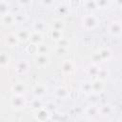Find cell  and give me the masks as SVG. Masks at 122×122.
Instances as JSON below:
<instances>
[{"label": "cell", "mask_w": 122, "mask_h": 122, "mask_svg": "<svg viewBox=\"0 0 122 122\" xmlns=\"http://www.w3.org/2000/svg\"><path fill=\"white\" fill-rule=\"evenodd\" d=\"M98 24H99V19L97 18V16H95L92 13L86 14L82 18V26L86 30H92L96 28Z\"/></svg>", "instance_id": "obj_1"}, {"label": "cell", "mask_w": 122, "mask_h": 122, "mask_svg": "<svg viewBox=\"0 0 122 122\" xmlns=\"http://www.w3.org/2000/svg\"><path fill=\"white\" fill-rule=\"evenodd\" d=\"M108 32L114 37H119L122 33V25L118 20L112 21L108 26Z\"/></svg>", "instance_id": "obj_2"}, {"label": "cell", "mask_w": 122, "mask_h": 122, "mask_svg": "<svg viewBox=\"0 0 122 122\" xmlns=\"http://www.w3.org/2000/svg\"><path fill=\"white\" fill-rule=\"evenodd\" d=\"M10 105L15 110H21L26 106V99L23 95L13 94L10 98Z\"/></svg>", "instance_id": "obj_3"}, {"label": "cell", "mask_w": 122, "mask_h": 122, "mask_svg": "<svg viewBox=\"0 0 122 122\" xmlns=\"http://www.w3.org/2000/svg\"><path fill=\"white\" fill-rule=\"evenodd\" d=\"M29 68H30V63L25 59H21L17 61L15 65V71L17 74H24L29 71Z\"/></svg>", "instance_id": "obj_4"}, {"label": "cell", "mask_w": 122, "mask_h": 122, "mask_svg": "<svg viewBox=\"0 0 122 122\" xmlns=\"http://www.w3.org/2000/svg\"><path fill=\"white\" fill-rule=\"evenodd\" d=\"M34 61L38 67L44 68L50 64L51 59H50V56L48 54H36L34 57Z\"/></svg>", "instance_id": "obj_5"}, {"label": "cell", "mask_w": 122, "mask_h": 122, "mask_svg": "<svg viewBox=\"0 0 122 122\" xmlns=\"http://www.w3.org/2000/svg\"><path fill=\"white\" fill-rule=\"evenodd\" d=\"M48 92V87L45 84H37L36 86H34L33 90H32V93L34 95L35 98H41L43 96L46 95Z\"/></svg>", "instance_id": "obj_6"}, {"label": "cell", "mask_w": 122, "mask_h": 122, "mask_svg": "<svg viewBox=\"0 0 122 122\" xmlns=\"http://www.w3.org/2000/svg\"><path fill=\"white\" fill-rule=\"evenodd\" d=\"M75 69V64L72 60L66 59L61 63V71L65 73H71Z\"/></svg>", "instance_id": "obj_7"}, {"label": "cell", "mask_w": 122, "mask_h": 122, "mask_svg": "<svg viewBox=\"0 0 122 122\" xmlns=\"http://www.w3.org/2000/svg\"><path fill=\"white\" fill-rule=\"evenodd\" d=\"M34 116L38 121L44 122L50 118V113H49L48 110H46L44 108H40L34 112Z\"/></svg>", "instance_id": "obj_8"}, {"label": "cell", "mask_w": 122, "mask_h": 122, "mask_svg": "<svg viewBox=\"0 0 122 122\" xmlns=\"http://www.w3.org/2000/svg\"><path fill=\"white\" fill-rule=\"evenodd\" d=\"M26 84L24 82H16L12 85L11 87V92H13V94H17V95H23V93L26 92Z\"/></svg>", "instance_id": "obj_9"}, {"label": "cell", "mask_w": 122, "mask_h": 122, "mask_svg": "<svg viewBox=\"0 0 122 122\" xmlns=\"http://www.w3.org/2000/svg\"><path fill=\"white\" fill-rule=\"evenodd\" d=\"M70 94L69 90L64 86H59L54 91V96L58 99H66Z\"/></svg>", "instance_id": "obj_10"}, {"label": "cell", "mask_w": 122, "mask_h": 122, "mask_svg": "<svg viewBox=\"0 0 122 122\" xmlns=\"http://www.w3.org/2000/svg\"><path fill=\"white\" fill-rule=\"evenodd\" d=\"M97 53L100 56L102 62L109 61L112 56V52L109 48H101L99 51H97Z\"/></svg>", "instance_id": "obj_11"}, {"label": "cell", "mask_w": 122, "mask_h": 122, "mask_svg": "<svg viewBox=\"0 0 122 122\" xmlns=\"http://www.w3.org/2000/svg\"><path fill=\"white\" fill-rule=\"evenodd\" d=\"M29 40H30V44L39 45V44L43 43V36H42V33L32 30V31H30Z\"/></svg>", "instance_id": "obj_12"}, {"label": "cell", "mask_w": 122, "mask_h": 122, "mask_svg": "<svg viewBox=\"0 0 122 122\" xmlns=\"http://www.w3.org/2000/svg\"><path fill=\"white\" fill-rule=\"evenodd\" d=\"M5 42L9 47H16L19 44L20 40L16 33H9L5 38Z\"/></svg>", "instance_id": "obj_13"}, {"label": "cell", "mask_w": 122, "mask_h": 122, "mask_svg": "<svg viewBox=\"0 0 122 122\" xmlns=\"http://www.w3.org/2000/svg\"><path fill=\"white\" fill-rule=\"evenodd\" d=\"M46 23L45 21H43L42 19H37L35 20L33 23H32V29H33V31H37V32H40L42 33L44 30H46Z\"/></svg>", "instance_id": "obj_14"}, {"label": "cell", "mask_w": 122, "mask_h": 122, "mask_svg": "<svg viewBox=\"0 0 122 122\" xmlns=\"http://www.w3.org/2000/svg\"><path fill=\"white\" fill-rule=\"evenodd\" d=\"M112 112H113L112 106L110 105V104H105V105H102V106L98 107V114H100L102 116L110 115Z\"/></svg>", "instance_id": "obj_15"}, {"label": "cell", "mask_w": 122, "mask_h": 122, "mask_svg": "<svg viewBox=\"0 0 122 122\" xmlns=\"http://www.w3.org/2000/svg\"><path fill=\"white\" fill-rule=\"evenodd\" d=\"M92 92L94 93H100L103 89H104V84L102 80L95 79L92 82Z\"/></svg>", "instance_id": "obj_16"}, {"label": "cell", "mask_w": 122, "mask_h": 122, "mask_svg": "<svg viewBox=\"0 0 122 122\" xmlns=\"http://www.w3.org/2000/svg\"><path fill=\"white\" fill-rule=\"evenodd\" d=\"M100 67L99 65H95V64H91L90 66L87 67V74L89 76H92V77H96L98 71H99Z\"/></svg>", "instance_id": "obj_17"}, {"label": "cell", "mask_w": 122, "mask_h": 122, "mask_svg": "<svg viewBox=\"0 0 122 122\" xmlns=\"http://www.w3.org/2000/svg\"><path fill=\"white\" fill-rule=\"evenodd\" d=\"M51 30H57L63 31V30L65 28V23L61 19H54L51 21Z\"/></svg>", "instance_id": "obj_18"}, {"label": "cell", "mask_w": 122, "mask_h": 122, "mask_svg": "<svg viewBox=\"0 0 122 122\" xmlns=\"http://www.w3.org/2000/svg\"><path fill=\"white\" fill-rule=\"evenodd\" d=\"M1 19H2V22L4 25L10 26V25L14 24V16H13V13H11V12H9V13L1 16Z\"/></svg>", "instance_id": "obj_19"}, {"label": "cell", "mask_w": 122, "mask_h": 122, "mask_svg": "<svg viewBox=\"0 0 122 122\" xmlns=\"http://www.w3.org/2000/svg\"><path fill=\"white\" fill-rule=\"evenodd\" d=\"M81 91L86 93V94H91L92 93V81H84L82 82L81 86H80Z\"/></svg>", "instance_id": "obj_20"}, {"label": "cell", "mask_w": 122, "mask_h": 122, "mask_svg": "<svg viewBox=\"0 0 122 122\" xmlns=\"http://www.w3.org/2000/svg\"><path fill=\"white\" fill-rule=\"evenodd\" d=\"M13 16H14V23H17V24H22L27 19L26 13H24L23 11H19V10L13 13Z\"/></svg>", "instance_id": "obj_21"}, {"label": "cell", "mask_w": 122, "mask_h": 122, "mask_svg": "<svg viewBox=\"0 0 122 122\" xmlns=\"http://www.w3.org/2000/svg\"><path fill=\"white\" fill-rule=\"evenodd\" d=\"M85 113L90 116V117H94L95 115L98 114V107H96L95 105H91L88 106L85 109Z\"/></svg>", "instance_id": "obj_22"}, {"label": "cell", "mask_w": 122, "mask_h": 122, "mask_svg": "<svg viewBox=\"0 0 122 122\" xmlns=\"http://www.w3.org/2000/svg\"><path fill=\"white\" fill-rule=\"evenodd\" d=\"M10 10V3L7 2V1H3V0H0V15L3 16L7 13H9Z\"/></svg>", "instance_id": "obj_23"}, {"label": "cell", "mask_w": 122, "mask_h": 122, "mask_svg": "<svg viewBox=\"0 0 122 122\" xmlns=\"http://www.w3.org/2000/svg\"><path fill=\"white\" fill-rule=\"evenodd\" d=\"M10 57L6 51H0V67H6L10 63Z\"/></svg>", "instance_id": "obj_24"}, {"label": "cell", "mask_w": 122, "mask_h": 122, "mask_svg": "<svg viewBox=\"0 0 122 122\" xmlns=\"http://www.w3.org/2000/svg\"><path fill=\"white\" fill-rule=\"evenodd\" d=\"M50 36H51V38L52 40H54L55 42H57V41H59L60 39L63 38V31L57 30H51Z\"/></svg>", "instance_id": "obj_25"}, {"label": "cell", "mask_w": 122, "mask_h": 122, "mask_svg": "<svg viewBox=\"0 0 122 122\" xmlns=\"http://www.w3.org/2000/svg\"><path fill=\"white\" fill-rule=\"evenodd\" d=\"M108 76H109V71H108L106 68H100L99 71H98L96 79H99V80L104 81L105 79L108 78Z\"/></svg>", "instance_id": "obj_26"}, {"label": "cell", "mask_w": 122, "mask_h": 122, "mask_svg": "<svg viewBox=\"0 0 122 122\" xmlns=\"http://www.w3.org/2000/svg\"><path fill=\"white\" fill-rule=\"evenodd\" d=\"M30 34V31L28 30L27 29H22L18 32H16V35L18 36L19 40H22V39L23 40H27V39H29Z\"/></svg>", "instance_id": "obj_27"}, {"label": "cell", "mask_w": 122, "mask_h": 122, "mask_svg": "<svg viewBox=\"0 0 122 122\" xmlns=\"http://www.w3.org/2000/svg\"><path fill=\"white\" fill-rule=\"evenodd\" d=\"M50 48L48 45H45L44 43L37 45V54H48Z\"/></svg>", "instance_id": "obj_28"}, {"label": "cell", "mask_w": 122, "mask_h": 122, "mask_svg": "<svg viewBox=\"0 0 122 122\" xmlns=\"http://www.w3.org/2000/svg\"><path fill=\"white\" fill-rule=\"evenodd\" d=\"M30 107H31L34 111L40 109V108H41V101H40V99H39V98H34V99L31 101Z\"/></svg>", "instance_id": "obj_29"}, {"label": "cell", "mask_w": 122, "mask_h": 122, "mask_svg": "<svg viewBox=\"0 0 122 122\" xmlns=\"http://www.w3.org/2000/svg\"><path fill=\"white\" fill-rule=\"evenodd\" d=\"M27 52L31 53V54H37V45H33V44H30L27 49H26Z\"/></svg>", "instance_id": "obj_30"}, {"label": "cell", "mask_w": 122, "mask_h": 122, "mask_svg": "<svg viewBox=\"0 0 122 122\" xmlns=\"http://www.w3.org/2000/svg\"><path fill=\"white\" fill-rule=\"evenodd\" d=\"M69 7L67 6V5H65V4H61V5H59L58 7H57V10H58V12L59 13H61V14H66L68 11H69V9H68Z\"/></svg>", "instance_id": "obj_31"}, {"label": "cell", "mask_w": 122, "mask_h": 122, "mask_svg": "<svg viewBox=\"0 0 122 122\" xmlns=\"http://www.w3.org/2000/svg\"><path fill=\"white\" fill-rule=\"evenodd\" d=\"M56 44H57V47H62V48H68V46H69V40H67L66 38H62V39H60L59 41H57L56 42Z\"/></svg>", "instance_id": "obj_32"}, {"label": "cell", "mask_w": 122, "mask_h": 122, "mask_svg": "<svg viewBox=\"0 0 122 122\" xmlns=\"http://www.w3.org/2000/svg\"><path fill=\"white\" fill-rule=\"evenodd\" d=\"M86 8H89V9H97V6H96V2L95 1H85L84 2Z\"/></svg>", "instance_id": "obj_33"}, {"label": "cell", "mask_w": 122, "mask_h": 122, "mask_svg": "<svg viewBox=\"0 0 122 122\" xmlns=\"http://www.w3.org/2000/svg\"><path fill=\"white\" fill-rule=\"evenodd\" d=\"M68 51V49L67 48H62V47H56L55 49V52L58 54V55H64L66 54Z\"/></svg>", "instance_id": "obj_34"}, {"label": "cell", "mask_w": 122, "mask_h": 122, "mask_svg": "<svg viewBox=\"0 0 122 122\" xmlns=\"http://www.w3.org/2000/svg\"><path fill=\"white\" fill-rule=\"evenodd\" d=\"M96 2V6H97V8H105V7H107L108 6V4H109V2L108 1H95Z\"/></svg>", "instance_id": "obj_35"}, {"label": "cell", "mask_w": 122, "mask_h": 122, "mask_svg": "<svg viewBox=\"0 0 122 122\" xmlns=\"http://www.w3.org/2000/svg\"><path fill=\"white\" fill-rule=\"evenodd\" d=\"M30 3H31V1H19L18 2V4H20V5H28Z\"/></svg>", "instance_id": "obj_36"}, {"label": "cell", "mask_w": 122, "mask_h": 122, "mask_svg": "<svg viewBox=\"0 0 122 122\" xmlns=\"http://www.w3.org/2000/svg\"><path fill=\"white\" fill-rule=\"evenodd\" d=\"M41 3H42L43 5H47V6H48V5H51V4H53L52 1H42Z\"/></svg>", "instance_id": "obj_37"}, {"label": "cell", "mask_w": 122, "mask_h": 122, "mask_svg": "<svg viewBox=\"0 0 122 122\" xmlns=\"http://www.w3.org/2000/svg\"><path fill=\"white\" fill-rule=\"evenodd\" d=\"M108 122H120V120H119V119H116V118H112V119H110Z\"/></svg>", "instance_id": "obj_38"}, {"label": "cell", "mask_w": 122, "mask_h": 122, "mask_svg": "<svg viewBox=\"0 0 122 122\" xmlns=\"http://www.w3.org/2000/svg\"><path fill=\"white\" fill-rule=\"evenodd\" d=\"M76 122H88V121H87L85 118H79V119H78Z\"/></svg>", "instance_id": "obj_39"}]
</instances>
